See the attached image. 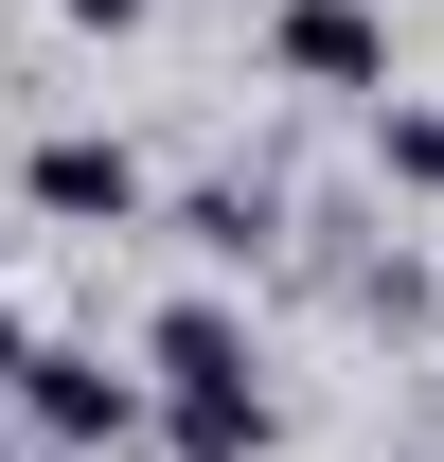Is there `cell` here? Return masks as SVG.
Returning a JSON list of instances; mask_svg holds the SVG:
<instances>
[{
    "mask_svg": "<svg viewBox=\"0 0 444 462\" xmlns=\"http://www.w3.org/2000/svg\"><path fill=\"white\" fill-rule=\"evenodd\" d=\"M267 356H249V320H231L214 285H178L161 320H143V445L178 462H267Z\"/></svg>",
    "mask_w": 444,
    "mask_h": 462,
    "instance_id": "obj_1",
    "label": "cell"
},
{
    "mask_svg": "<svg viewBox=\"0 0 444 462\" xmlns=\"http://www.w3.org/2000/svg\"><path fill=\"white\" fill-rule=\"evenodd\" d=\"M18 445H89V462H125L143 445V374H107L89 338H18Z\"/></svg>",
    "mask_w": 444,
    "mask_h": 462,
    "instance_id": "obj_2",
    "label": "cell"
},
{
    "mask_svg": "<svg viewBox=\"0 0 444 462\" xmlns=\"http://www.w3.org/2000/svg\"><path fill=\"white\" fill-rule=\"evenodd\" d=\"M18 196H36L54 231H143V214H161V178H143L125 125H54V143L18 161Z\"/></svg>",
    "mask_w": 444,
    "mask_h": 462,
    "instance_id": "obj_3",
    "label": "cell"
},
{
    "mask_svg": "<svg viewBox=\"0 0 444 462\" xmlns=\"http://www.w3.org/2000/svg\"><path fill=\"white\" fill-rule=\"evenodd\" d=\"M267 71L320 89V107H391V18H374V0H284V18H267Z\"/></svg>",
    "mask_w": 444,
    "mask_h": 462,
    "instance_id": "obj_4",
    "label": "cell"
},
{
    "mask_svg": "<svg viewBox=\"0 0 444 462\" xmlns=\"http://www.w3.org/2000/svg\"><path fill=\"white\" fill-rule=\"evenodd\" d=\"M178 231H196L214 267H267V231H284V196H267V178H214V196H178Z\"/></svg>",
    "mask_w": 444,
    "mask_h": 462,
    "instance_id": "obj_5",
    "label": "cell"
},
{
    "mask_svg": "<svg viewBox=\"0 0 444 462\" xmlns=\"http://www.w3.org/2000/svg\"><path fill=\"white\" fill-rule=\"evenodd\" d=\"M374 143H391V178H409V196H444V107H391Z\"/></svg>",
    "mask_w": 444,
    "mask_h": 462,
    "instance_id": "obj_6",
    "label": "cell"
},
{
    "mask_svg": "<svg viewBox=\"0 0 444 462\" xmlns=\"http://www.w3.org/2000/svg\"><path fill=\"white\" fill-rule=\"evenodd\" d=\"M71 36H143V18H161V0H54Z\"/></svg>",
    "mask_w": 444,
    "mask_h": 462,
    "instance_id": "obj_7",
    "label": "cell"
},
{
    "mask_svg": "<svg viewBox=\"0 0 444 462\" xmlns=\"http://www.w3.org/2000/svg\"><path fill=\"white\" fill-rule=\"evenodd\" d=\"M18 338H36V320H18V285H0V374H18Z\"/></svg>",
    "mask_w": 444,
    "mask_h": 462,
    "instance_id": "obj_8",
    "label": "cell"
},
{
    "mask_svg": "<svg viewBox=\"0 0 444 462\" xmlns=\"http://www.w3.org/2000/svg\"><path fill=\"white\" fill-rule=\"evenodd\" d=\"M18 462H89V445H18Z\"/></svg>",
    "mask_w": 444,
    "mask_h": 462,
    "instance_id": "obj_9",
    "label": "cell"
},
{
    "mask_svg": "<svg viewBox=\"0 0 444 462\" xmlns=\"http://www.w3.org/2000/svg\"><path fill=\"white\" fill-rule=\"evenodd\" d=\"M0 462H18V445H0Z\"/></svg>",
    "mask_w": 444,
    "mask_h": 462,
    "instance_id": "obj_10",
    "label": "cell"
}]
</instances>
